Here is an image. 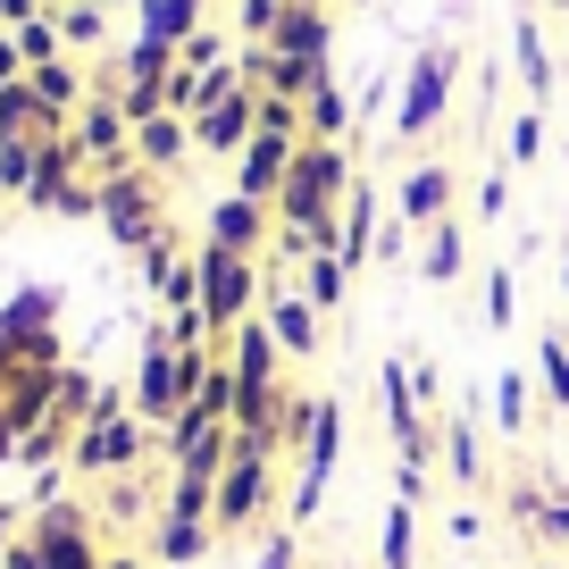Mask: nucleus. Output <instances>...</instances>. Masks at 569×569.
<instances>
[{
  "label": "nucleus",
  "instance_id": "1",
  "mask_svg": "<svg viewBox=\"0 0 569 569\" xmlns=\"http://www.w3.org/2000/svg\"><path fill=\"white\" fill-rule=\"evenodd\" d=\"M336 445H343V410L319 393V402H310V436H302V478H293V495H284L293 528H302V519H319V502H327V478H336Z\"/></svg>",
  "mask_w": 569,
  "mask_h": 569
},
{
  "label": "nucleus",
  "instance_id": "2",
  "mask_svg": "<svg viewBox=\"0 0 569 569\" xmlns=\"http://www.w3.org/2000/svg\"><path fill=\"white\" fill-rule=\"evenodd\" d=\"M260 511H268V452H251V445H227V469H218V495H210V519H218V536H243Z\"/></svg>",
  "mask_w": 569,
  "mask_h": 569
},
{
  "label": "nucleus",
  "instance_id": "3",
  "mask_svg": "<svg viewBox=\"0 0 569 569\" xmlns=\"http://www.w3.org/2000/svg\"><path fill=\"white\" fill-rule=\"evenodd\" d=\"M243 302H251V268L227 243H210V260H201V319L227 336V327H243Z\"/></svg>",
  "mask_w": 569,
  "mask_h": 569
},
{
  "label": "nucleus",
  "instance_id": "4",
  "mask_svg": "<svg viewBox=\"0 0 569 569\" xmlns=\"http://www.w3.org/2000/svg\"><path fill=\"white\" fill-rule=\"evenodd\" d=\"M268 336H277V352L310 360V352H319V319H310V302H293V293H284V302L268 310Z\"/></svg>",
  "mask_w": 569,
  "mask_h": 569
},
{
  "label": "nucleus",
  "instance_id": "5",
  "mask_svg": "<svg viewBox=\"0 0 569 569\" xmlns=\"http://www.w3.org/2000/svg\"><path fill=\"white\" fill-rule=\"evenodd\" d=\"M536 377H545V402H552V410H569V343H561V336L536 343Z\"/></svg>",
  "mask_w": 569,
  "mask_h": 569
},
{
  "label": "nucleus",
  "instance_id": "6",
  "mask_svg": "<svg viewBox=\"0 0 569 569\" xmlns=\"http://www.w3.org/2000/svg\"><path fill=\"white\" fill-rule=\"evenodd\" d=\"M410 528H419V502L393 495V511H386V569H410Z\"/></svg>",
  "mask_w": 569,
  "mask_h": 569
},
{
  "label": "nucleus",
  "instance_id": "7",
  "mask_svg": "<svg viewBox=\"0 0 569 569\" xmlns=\"http://www.w3.org/2000/svg\"><path fill=\"white\" fill-rule=\"evenodd\" d=\"M495 419H502V436H528V386L511 369L495 377Z\"/></svg>",
  "mask_w": 569,
  "mask_h": 569
},
{
  "label": "nucleus",
  "instance_id": "8",
  "mask_svg": "<svg viewBox=\"0 0 569 569\" xmlns=\"http://www.w3.org/2000/svg\"><path fill=\"white\" fill-rule=\"evenodd\" d=\"M445 461H452V478H461V486H478V436H469V427H452V436H445Z\"/></svg>",
  "mask_w": 569,
  "mask_h": 569
},
{
  "label": "nucleus",
  "instance_id": "9",
  "mask_svg": "<svg viewBox=\"0 0 569 569\" xmlns=\"http://www.w3.org/2000/svg\"><path fill=\"white\" fill-rule=\"evenodd\" d=\"M260 569H293V528H268L260 536Z\"/></svg>",
  "mask_w": 569,
  "mask_h": 569
},
{
  "label": "nucleus",
  "instance_id": "10",
  "mask_svg": "<svg viewBox=\"0 0 569 569\" xmlns=\"http://www.w3.org/2000/svg\"><path fill=\"white\" fill-rule=\"evenodd\" d=\"M486 319H495V327L511 319V277H502V268H495V277H486Z\"/></svg>",
  "mask_w": 569,
  "mask_h": 569
},
{
  "label": "nucleus",
  "instance_id": "11",
  "mask_svg": "<svg viewBox=\"0 0 569 569\" xmlns=\"http://www.w3.org/2000/svg\"><path fill=\"white\" fill-rule=\"evenodd\" d=\"M452 268H461V251H452V234H436V251H427V277L445 284V277H452Z\"/></svg>",
  "mask_w": 569,
  "mask_h": 569
},
{
  "label": "nucleus",
  "instance_id": "12",
  "mask_svg": "<svg viewBox=\"0 0 569 569\" xmlns=\"http://www.w3.org/2000/svg\"><path fill=\"white\" fill-rule=\"evenodd\" d=\"M109 569H134V561H109Z\"/></svg>",
  "mask_w": 569,
  "mask_h": 569
},
{
  "label": "nucleus",
  "instance_id": "13",
  "mask_svg": "<svg viewBox=\"0 0 569 569\" xmlns=\"http://www.w3.org/2000/svg\"><path fill=\"white\" fill-rule=\"evenodd\" d=\"M561 277H569V260H561Z\"/></svg>",
  "mask_w": 569,
  "mask_h": 569
},
{
  "label": "nucleus",
  "instance_id": "14",
  "mask_svg": "<svg viewBox=\"0 0 569 569\" xmlns=\"http://www.w3.org/2000/svg\"><path fill=\"white\" fill-rule=\"evenodd\" d=\"M536 569H552V561H536Z\"/></svg>",
  "mask_w": 569,
  "mask_h": 569
},
{
  "label": "nucleus",
  "instance_id": "15",
  "mask_svg": "<svg viewBox=\"0 0 569 569\" xmlns=\"http://www.w3.org/2000/svg\"><path fill=\"white\" fill-rule=\"evenodd\" d=\"M561 343H569V336H561Z\"/></svg>",
  "mask_w": 569,
  "mask_h": 569
}]
</instances>
